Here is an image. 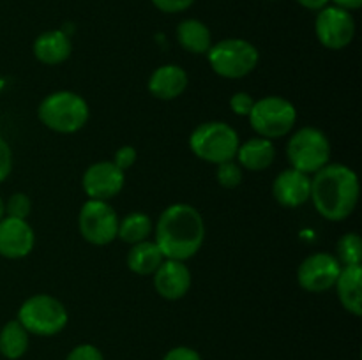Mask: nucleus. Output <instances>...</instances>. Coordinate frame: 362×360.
Returning <instances> with one entry per match:
<instances>
[{"label":"nucleus","instance_id":"nucleus-1","mask_svg":"<svg viewBox=\"0 0 362 360\" xmlns=\"http://www.w3.org/2000/svg\"><path fill=\"white\" fill-rule=\"evenodd\" d=\"M361 196L359 176L341 162H329L311 179L310 200L327 221H345L357 208Z\"/></svg>","mask_w":362,"mask_h":360},{"label":"nucleus","instance_id":"nucleus-2","mask_svg":"<svg viewBox=\"0 0 362 360\" xmlns=\"http://www.w3.org/2000/svg\"><path fill=\"white\" fill-rule=\"evenodd\" d=\"M205 222L200 212L189 203L166 207L156 222V240L165 260L186 261L202 249Z\"/></svg>","mask_w":362,"mask_h":360},{"label":"nucleus","instance_id":"nucleus-3","mask_svg":"<svg viewBox=\"0 0 362 360\" xmlns=\"http://www.w3.org/2000/svg\"><path fill=\"white\" fill-rule=\"evenodd\" d=\"M90 109L80 94L71 90H59L46 95L37 109V116L45 127L60 134L80 131L87 124Z\"/></svg>","mask_w":362,"mask_h":360},{"label":"nucleus","instance_id":"nucleus-4","mask_svg":"<svg viewBox=\"0 0 362 360\" xmlns=\"http://www.w3.org/2000/svg\"><path fill=\"white\" fill-rule=\"evenodd\" d=\"M239 145L237 131L230 124L219 120L200 124L189 136L191 152L202 161L216 166L235 159Z\"/></svg>","mask_w":362,"mask_h":360},{"label":"nucleus","instance_id":"nucleus-5","mask_svg":"<svg viewBox=\"0 0 362 360\" xmlns=\"http://www.w3.org/2000/svg\"><path fill=\"white\" fill-rule=\"evenodd\" d=\"M16 320L23 325L28 334L52 337L66 328L69 314L59 299L46 293H37L21 304Z\"/></svg>","mask_w":362,"mask_h":360},{"label":"nucleus","instance_id":"nucleus-6","mask_svg":"<svg viewBox=\"0 0 362 360\" xmlns=\"http://www.w3.org/2000/svg\"><path fill=\"white\" fill-rule=\"evenodd\" d=\"M207 59L218 76L239 80L257 69L260 53L246 39L228 37L212 44L207 52Z\"/></svg>","mask_w":362,"mask_h":360},{"label":"nucleus","instance_id":"nucleus-7","mask_svg":"<svg viewBox=\"0 0 362 360\" xmlns=\"http://www.w3.org/2000/svg\"><path fill=\"white\" fill-rule=\"evenodd\" d=\"M332 147L325 133L317 127L296 131L286 143V157L293 169L311 175L331 162Z\"/></svg>","mask_w":362,"mask_h":360},{"label":"nucleus","instance_id":"nucleus-8","mask_svg":"<svg viewBox=\"0 0 362 360\" xmlns=\"http://www.w3.org/2000/svg\"><path fill=\"white\" fill-rule=\"evenodd\" d=\"M247 116L258 136L274 141L276 138L292 133L297 120V109L292 101L281 95H267L255 101Z\"/></svg>","mask_w":362,"mask_h":360},{"label":"nucleus","instance_id":"nucleus-9","mask_svg":"<svg viewBox=\"0 0 362 360\" xmlns=\"http://www.w3.org/2000/svg\"><path fill=\"white\" fill-rule=\"evenodd\" d=\"M119 221L115 208L108 201L87 200L78 214V229L92 246H108L117 239Z\"/></svg>","mask_w":362,"mask_h":360},{"label":"nucleus","instance_id":"nucleus-10","mask_svg":"<svg viewBox=\"0 0 362 360\" xmlns=\"http://www.w3.org/2000/svg\"><path fill=\"white\" fill-rule=\"evenodd\" d=\"M315 34L325 48L343 49L354 41L356 20L350 11L327 6L318 11L317 20H315Z\"/></svg>","mask_w":362,"mask_h":360},{"label":"nucleus","instance_id":"nucleus-11","mask_svg":"<svg viewBox=\"0 0 362 360\" xmlns=\"http://www.w3.org/2000/svg\"><path fill=\"white\" fill-rule=\"evenodd\" d=\"M341 263L331 253H313L300 261L297 268V281L310 293H324L334 288Z\"/></svg>","mask_w":362,"mask_h":360},{"label":"nucleus","instance_id":"nucleus-12","mask_svg":"<svg viewBox=\"0 0 362 360\" xmlns=\"http://www.w3.org/2000/svg\"><path fill=\"white\" fill-rule=\"evenodd\" d=\"M126 175L112 161H99L88 166L81 179V187L88 200L108 201L122 191Z\"/></svg>","mask_w":362,"mask_h":360},{"label":"nucleus","instance_id":"nucleus-13","mask_svg":"<svg viewBox=\"0 0 362 360\" xmlns=\"http://www.w3.org/2000/svg\"><path fill=\"white\" fill-rule=\"evenodd\" d=\"M35 233L27 219L4 215L0 219V256L7 260H20L34 249Z\"/></svg>","mask_w":362,"mask_h":360},{"label":"nucleus","instance_id":"nucleus-14","mask_svg":"<svg viewBox=\"0 0 362 360\" xmlns=\"http://www.w3.org/2000/svg\"><path fill=\"white\" fill-rule=\"evenodd\" d=\"M152 275L156 292L166 300H179L186 296L193 282L189 267L186 261L179 260H165Z\"/></svg>","mask_w":362,"mask_h":360},{"label":"nucleus","instance_id":"nucleus-15","mask_svg":"<svg viewBox=\"0 0 362 360\" xmlns=\"http://www.w3.org/2000/svg\"><path fill=\"white\" fill-rule=\"evenodd\" d=\"M311 179L299 169H283L272 184V196L281 207L297 208L310 200Z\"/></svg>","mask_w":362,"mask_h":360},{"label":"nucleus","instance_id":"nucleus-16","mask_svg":"<svg viewBox=\"0 0 362 360\" xmlns=\"http://www.w3.org/2000/svg\"><path fill=\"white\" fill-rule=\"evenodd\" d=\"M187 83H189V78L182 67L177 64H165L151 74L147 88L159 101H173L184 94Z\"/></svg>","mask_w":362,"mask_h":360},{"label":"nucleus","instance_id":"nucleus-17","mask_svg":"<svg viewBox=\"0 0 362 360\" xmlns=\"http://www.w3.org/2000/svg\"><path fill=\"white\" fill-rule=\"evenodd\" d=\"M32 52L39 62L46 66H59L66 62L73 53V44H71L69 35L64 30H46L32 44Z\"/></svg>","mask_w":362,"mask_h":360},{"label":"nucleus","instance_id":"nucleus-18","mask_svg":"<svg viewBox=\"0 0 362 360\" xmlns=\"http://www.w3.org/2000/svg\"><path fill=\"white\" fill-rule=\"evenodd\" d=\"M338 299L345 311L354 316L362 314V268L361 265H346L341 267L338 281L334 284Z\"/></svg>","mask_w":362,"mask_h":360},{"label":"nucleus","instance_id":"nucleus-19","mask_svg":"<svg viewBox=\"0 0 362 360\" xmlns=\"http://www.w3.org/2000/svg\"><path fill=\"white\" fill-rule=\"evenodd\" d=\"M237 162L240 168H246L250 172H262V169L271 168L276 159V145L267 138H251L246 143L239 145L237 150Z\"/></svg>","mask_w":362,"mask_h":360},{"label":"nucleus","instance_id":"nucleus-20","mask_svg":"<svg viewBox=\"0 0 362 360\" xmlns=\"http://www.w3.org/2000/svg\"><path fill=\"white\" fill-rule=\"evenodd\" d=\"M177 41L186 52L194 55H207L212 46L211 30L207 25L194 18L182 20L177 27Z\"/></svg>","mask_w":362,"mask_h":360},{"label":"nucleus","instance_id":"nucleus-21","mask_svg":"<svg viewBox=\"0 0 362 360\" xmlns=\"http://www.w3.org/2000/svg\"><path fill=\"white\" fill-rule=\"evenodd\" d=\"M163 261H165V256L159 251L158 244L152 240L133 244L127 253V267L138 275H152Z\"/></svg>","mask_w":362,"mask_h":360},{"label":"nucleus","instance_id":"nucleus-22","mask_svg":"<svg viewBox=\"0 0 362 360\" xmlns=\"http://www.w3.org/2000/svg\"><path fill=\"white\" fill-rule=\"evenodd\" d=\"M28 335L20 321H7L0 330V355L9 360L21 359L28 349Z\"/></svg>","mask_w":362,"mask_h":360},{"label":"nucleus","instance_id":"nucleus-23","mask_svg":"<svg viewBox=\"0 0 362 360\" xmlns=\"http://www.w3.org/2000/svg\"><path fill=\"white\" fill-rule=\"evenodd\" d=\"M152 233V219L145 212H131L119 221L117 239L126 244H138L148 240Z\"/></svg>","mask_w":362,"mask_h":360},{"label":"nucleus","instance_id":"nucleus-24","mask_svg":"<svg viewBox=\"0 0 362 360\" xmlns=\"http://www.w3.org/2000/svg\"><path fill=\"white\" fill-rule=\"evenodd\" d=\"M336 258L341 263V267L346 265H361L362 258V240L359 233L350 232L339 239L338 247H336Z\"/></svg>","mask_w":362,"mask_h":360},{"label":"nucleus","instance_id":"nucleus-25","mask_svg":"<svg viewBox=\"0 0 362 360\" xmlns=\"http://www.w3.org/2000/svg\"><path fill=\"white\" fill-rule=\"evenodd\" d=\"M216 179H218L219 186L226 187V189H233V187L243 184V168H240L239 162H235V159L221 162V164L216 166Z\"/></svg>","mask_w":362,"mask_h":360},{"label":"nucleus","instance_id":"nucleus-26","mask_svg":"<svg viewBox=\"0 0 362 360\" xmlns=\"http://www.w3.org/2000/svg\"><path fill=\"white\" fill-rule=\"evenodd\" d=\"M32 210L30 198L25 193H14L9 200L6 201V215L16 219H27Z\"/></svg>","mask_w":362,"mask_h":360},{"label":"nucleus","instance_id":"nucleus-27","mask_svg":"<svg viewBox=\"0 0 362 360\" xmlns=\"http://www.w3.org/2000/svg\"><path fill=\"white\" fill-rule=\"evenodd\" d=\"M66 360H105L101 349L95 348L94 344H88V342H83V344H78L67 353Z\"/></svg>","mask_w":362,"mask_h":360},{"label":"nucleus","instance_id":"nucleus-28","mask_svg":"<svg viewBox=\"0 0 362 360\" xmlns=\"http://www.w3.org/2000/svg\"><path fill=\"white\" fill-rule=\"evenodd\" d=\"M253 104H255V99L251 97L247 92H235V94L230 97V109L239 116L250 115Z\"/></svg>","mask_w":362,"mask_h":360},{"label":"nucleus","instance_id":"nucleus-29","mask_svg":"<svg viewBox=\"0 0 362 360\" xmlns=\"http://www.w3.org/2000/svg\"><path fill=\"white\" fill-rule=\"evenodd\" d=\"M134 161H136V148L131 147V145H122L120 148H117L112 162L117 166V168L126 172L127 168H131V166L134 164Z\"/></svg>","mask_w":362,"mask_h":360},{"label":"nucleus","instance_id":"nucleus-30","mask_svg":"<svg viewBox=\"0 0 362 360\" xmlns=\"http://www.w3.org/2000/svg\"><path fill=\"white\" fill-rule=\"evenodd\" d=\"M152 4H154L161 13L177 14L189 9L194 4V0H152Z\"/></svg>","mask_w":362,"mask_h":360},{"label":"nucleus","instance_id":"nucleus-31","mask_svg":"<svg viewBox=\"0 0 362 360\" xmlns=\"http://www.w3.org/2000/svg\"><path fill=\"white\" fill-rule=\"evenodd\" d=\"M11 169H13V152L9 143L0 136V184L9 176Z\"/></svg>","mask_w":362,"mask_h":360},{"label":"nucleus","instance_id":"nucleus-32","mask_svg":"<svg viewBox=\"0 0 362 360\" xmlns=\"http://www.w3.org/2000/svg\"><path fill=\"white\" fill-rule=\"evenodd\" d=\"M163 360H202L200 353L197 349L189 348V346H177V348H172Z\"/></svg>","mask_w":362,"mask_h":360},{"label":"nucleus","instance_id":"nucleus-33","mask_svg":"<svg viewBox=\"0 0 362 360\" xmlns=\"http://www.w3.org/2000/svg\"><path fill=\"white\" fill-rule=\"evenodd\" d=\"M304 9H310V11H320L324 7H327V4L331 0H297Z\"/></svg>","mask_w":362,"mask_h":360},{"label":"nucleus","instance_id":"nucleus-34","mask_svg":"<svg viewBox=\"0 0 362 360\" xmlns=\"http://www.w3.org/2000/svg\"><path fill=\"white\" fill-rule=\"evenodd\" d=\"M336 7H341L345 11H357L362 6V0H332Z\"/></svg>","mask_w":362,"mask_h":360},{"label":"nucleus","instance_id":"nucleus-35","mask_svg":"<svg viewBox=\"0 0 362 360\" xmlns=\"http://www.w3.org/2000/svg\"><path fill=\"white\" fill-rule=\"evenodd\" d=\"M4 215H6V201L0 198V219H2Z\"/></svg>","mask_w":362,"mask_h":360}]
</instances>
